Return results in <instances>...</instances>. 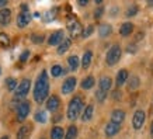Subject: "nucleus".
Returning a JSON list of instances; mask_svg holds the SVG:
<instances>
[{
	"label": "nucleus",
	"instance_id": "39",
	"mask_svg": "<svg viewBox=\"0 0 153 139\" xmlns=\"http://www.w3.org/2000/svg\"><path fill=\"white\" fill-rule=\"evenodd\" d=\"M6 4H7V0H0V7H3Z\"/></svg>",
	"mask_w": 153,
	"mask_h": 139
},
{
	"label": "nucleus",
	"instance_id": "33",
	"mask_svg": "<svg viewBox=\"0 0 153 139\" xmlns=\"http://www.w3.org/2000/svg\"><path fill=\"white\" fill-rule=\"evenodd\" d=\"M93 31H94V27H93V25H88V27L86 28V30H83V31H82V37H83V38L90 37Z\"/></svg>",
	"mask_w": 153,
	"mask_h": 139
},
{
	"label": "nucleus",
	"instance_id": "29",
	"mask_svg": "<svg viewBox=\"0 0 153 139\" xmlns=\"http://www.w3.org/2000/svg\"><path fill=\"white\" fill-rule=\"evenodd\" d=\"M51 73L53 77H58V76H60V74L63 73V69H62V66L60 65H53L51 68Z\"/></svg>",
	"mask_w": 153,
	"mask_h": 139
},
{
	"label": "nucleus",
	"instance_id": "25",
	"mask_svg": "<svg viewBox=\"0 0 153 139\" xmlns=\"http://www.w3.org/2000/svg\"><path fill=\"white\" fill-rule=\"evenodd\" d=\"M68 63H69V68L72 70H76L79 68V58L76 55H72L69 56V59H68Z\"/></svg>",
	"mask_w": 153,
	"mask_h": 139
},
{
	"label": "nucleus",
	"instance_id": "17",
	"mask_svg": "<svg viewBox=\"0 0 153 139\" xmlns=\"http://www.w3.org/2000/svg\"><path fill=\"white\" fill-rule=\"evenodd\" d=\"M111 33H112V28L110 24H101L100 28H98V34H100L101 38H105L108 35H111Z\"/></svg>",
	"mask_w": 153,
	"mask_h": 139
},
{
	"label": "nucleus",
	"instance_id": "38",
	"mask_svg": "<svg viewBox=\"0 0 153 139\" xmlns=\"http://www.w3.org/2000/svg\"><path fill=\"white\" fill-rule=\"evenodd\" d=\"M87 3H88L87 0H80V1H79V4H80V6H86Z\"/></svg>",
	"mask_w": 153,
	"mask_h": 139
},
{
	"label": "nucleus",
	"instance_id": "18",
	"mask_svg": "<svg viewBox=\"0 0 153 139\" xmlns=\"http://www.w3.org/2000/svg\"><path fill=\"white\" fill-rule=\"evenodd\" d=\"M129 79L128 77V72H126L125 69H122V70H120L118 73H117V86H122V84L125 83L126 80Z\"/></svg>",
	"mask_w": 153,
	"mask_h": 139
},
{
	"label": "nucleus",
	"instance_id": "30",
	"mask_svg": "<svg viewBox=\"0 0 153 139\" xmlns=\"http://www.w3.org/2000/svg\"><path fill=\"white\" fill-rule=\"evenodd\" d=\"M35 121H38V122H41V124H44V122H47V112L44 111H38L37 114H35Z\"/></svg>",
	"mask_w": 153,
	"mask_h": 139
},
{
	"label": "nucleus",
	"instance_id": "36",
	"mask_svg": "<svg viewBox=\"0 0 153 139\" xmlns=\"http://www.w3.org/2000/svg\"><path fill=\"white\" fill-rule=\"evenodd\" d=\"M102 13H104V9H102V7H100V9L96 10V13H94V17H96V19H100V17L102 16Z\"/></svg>",
	"mask_w": 153,
	"mask_h": 139
},
{
	"label": "nucleus",
	"instance_id": "26",
	"mask_svg": "<svg viewBox=\"0 0 153 139\" xmlns=\"http://www.w3.org/2000/svg\"><path fill=\"white\" fill-rule=\"evenodd\" d=\"M77 136V128L74 125H70L66 131V135H65V139H74Z\"/></svg>",
	"mask_w": 153,
	"mask_h": 139
},
{
	"label": "nucleus",
	"instance_id": "34",
	"mask_svg": "<svg viewBox=\"0 0 153 139\" xmlns=\"http://www.w3.org/2000/svg\"><path fill=\"white\" fill-rule=\"evenodd\" d=\"M136 13H138V7H136V6H132V7H129V9H128L126 16H128V17H132V16H135Z\"/></svg>",
	"mask_w": 153,
	"mask_h": 139
},
{
	"label": "nucleus",
	"instance_id": "27",
	"mask_svg": "<svg viewBox=\"0 0 153 139\" xmlns=\"http://www.w3.org/2000/svg\"><path fill=\"white\" fill-rule=\"evenodd\" d=\"M10 45V38L7 34L0 33V48H7Z\"/></svg>",
	"mask_w": 153,
	"mask_h": 139
},
{
	"label": "nucleus",
	"instance_id": "15",
	"mask_svg": "<svg viewBox=\"0 0 153 139\" xmlns=\"http://www.w3.org/2000/svg\"><path fill=\"white\" fill-rule=\"evenodd\" d=\"M120 132V125H117L114 122H108L105 126V135L107 136H114Z\"/></svg>",
	"mask_w": 153,
	"mask_h": 139
},
{
	"label": "nucleus",
	"instance_id": "22",
	"mask_svg": "<svg viewBox=\"0 0 153 139\" xmlns=\"http://www.w3.org/2000/svg\"><path fill=\"white\" fill-rule=\"evenodd\" d=\"M70 45H72V41H70L69 38H68V39H63V41L58 45V54H59V55L65 54V52L70 48Z\"/></svg>",
	"mask_w": 153,
	"mask_h": 139
},
{
	"label": "nucleus",
	"instance_id": "19",
	"mask_svg": "<svg viewBox=\"0 0 153 139\" xmlns=\"http://www.w3.org/2000/svg\"><path fill=\"white\" fill-rule=\"evenodd\" d=\"M65 138V132L60 126H53L51 131V139H63Z\"/></svg>",
	"mask_w": 153,
	"mask_h": 139
},
{
	"label": "nucleus",
	"instance_id": "23",
	"mask_svg": "<svg viewBox=\"0 0 153 139\" xmlns=\"http://www.w3.org/2000/svg\"><path fill=\"white\" fill-rule=\"evenodd\" d=\"M93 111H94V107L93 106H87L84 108V112L82 114V121H90L91 117H93Z\"/></svg>",
	"mask_w": 153,
	"mask_h": 139
},
{
	"label": "nucleus",
	"instance_id": "37",
	"mask_svg": "<svg viewBox=\"0 0 153 139\" xmlns=\"http://www.w3.org/2000/svg\"><path fill=\"white\" fill-rule=\"evenodd\" d=\"M126 51L131 52V54H135V52H136V45H135V44H131V45H128Z\"/></svg>",
	"mask_w": 153,
	"mask_h": 139
},
{
	"label": "nucleus",
	"instance_id": "5",
	"mask_svg": "<svg viewBox=\"0 0 153 139\" xmlns=\"http://www.w3.org/2000/svg\"><path fill=\"white\" fill-rule=\"evenodd\" d=\"M66 27H68V30H69V34L72 38H77L82 34V31H83V28H82V24L77 21V20L74 19H69L68 20V23H66Z\"/></svg>",
	"mask_w": 153,
	"mask_h": 139
},
{
	"label": "nucleus",
	"instance_id": "14",
	"mask_svg": "<svg viewBox=\"0 0 153 139\" xmlns=\"http://www.w3.org/2000/svg\"><path fill=\"white\" fill-rule=\"evenodd\" d=\"M125 120V112L122 111V110H114L111 114V122L117 124V125H120L122 124V121Z\"/></svg>",
	"mask_w": 153,
	"mask_h": 139
},
{
	"label": "nucleus",
	"instance_id": "6",
	"mask_svg": "<svg viewBox=\"0 0 153 139\" xmlns=\"http://www.w3.org/2000/svg\"><path fill=\"white\" fill-rule=\"evenodd\" d=\"M30 87H31V80L24 79L23 82L17 86V88L14 90V91H16V96H17V97H24V96H27Z\"/></svg>",
	"mask_w": 153,
	"mask_h": 139
},
{
	"label": "nucleus",
	"instance_id": "7",
	"mask_svg": "<svg viewBox=\"0 0 153 139\" xmlns=\"http://www.w3.org/2000/svg\"><path fill=\"white\" fill-rule=\"evenodd\" d=\"M30 114V104L27 101L20 103L17 107V120L19 121H24Z\"/></svg>",
	"mask_w": 153,
	"mask_h": 139
},
{
	"label": "nucleus",
	"instance_id": "3",
	"mask_svg": "<svg viewBox=\"0 0 153 139\" xmlns=\"http://www.w3.org/2000/svg\"><path fill=\"white\" fill-rule=\"evenodd\" d=\"M111 79L108 77V76H104V77H101L100 79V84H98V90L97 93H96V97H97L98 103H102L104 100H105L107 97V93H108V90L111 88Z\"/></svg>",
	"mask_w": 153,
	"mask_h": 139
},
{
	"label": "nucleus",
	"instance_id": "40",
	"mask_svg": "<svg viewBox=\"0 0 153 139\" xmlns=\"http://www.w3.org/2000/svg\"><path fill=\"white\" fill-rule=\"evenodd\" d=\"M150 136L153 138V122H152V125H150Z\"/></svg>",
	"mask_w": 153,
	"mask_h": 139
},
{
	"label": "nucleus",
	"instance_id": "16",
	"mask_svg": "<svg viewBox=\"0 0 153 139\" xmlns=\"http://www.w3.org/2000/svg\"><path fill=\"white\" fill-rule=\"evenodd\" d=\"M30 132H31V126L23 125L17 132V139H28L30 138Z\"/></svg>",
	"mask_w": 153,
	"mask_h": 139
},
{
	"label": "nucleus",
	"instance_id": "24",
	"mask_svg": "<svg viewBox=\"0 0 153 139\" xmlns=\"http://www.w3.org/2000/svg\"><path fill=\"white\" fill-rule=\"evenodd\" d=\"M93 86H94V77L93 76H87V77L82 82V88H84V90H88V88H91Z\"/></svg>",
	"mask_w": 153,
	"mask_h": 139
},
{
	"label": "nucleus",
	"instance_id": "4",
	"mask_svg": "<svg viewBox=\"0 0 153 139\" xmlns=\"http://www.w3.org/2000/svg\"><path fill=\"white\" fill-rule=\"evenodd\" d=\"M121 54H122V51H121L120 45H112L111 48H110V51L107 52V63L108 65H115L117 62L121 59Z\"/></svg>",
	"mask_w": 153,
	"mask_h": 139
},
{
	"label": "nucleus",
	"instance_id": "35",
	"mask_svg": "<svg viewBox=\"0 0 153 139\" xmlns=\"http://www.w3.org/2000/svg\"><path fill=\"white\" fill-rule=\"evenodd\" d=\"M28 56H30V51H24L23 54H21V56H20V60H21V62H25V60H28Z\"/></svg>",
	"mask_w": 153,
	"mask_h": 139
},
{
	"label": "nucleus",
	"instance_id": "41",
	"mask_svg": "<svg viewBox=\"0 0 153 139\" xmlns=\"http://www.w3.org/2000/svg\"><path fill=\"white\" fill-rule=\"evenodd\" d=\"M0 139H9V136H3V138H0Z\"/></svg>",
	"mask_w": 153,
	"mask_h": 139
},
{
	"label": "nucleus",
	"instance_id": "42",
	"mask_svg": "<svg viewBox=\"0 0 153 139\" xmlns=\"http://www.w3.org/2000/svg\"><path fill=\"white\" fill-rule=\"evenodd\" d=\"M0 73H1V68H0Z\"/></svg>",
	"mask_w": 153,
	"mask_h": 139
},
{
	"label": "nucleus",
	"instance_id": "10",
	"mask_svg": "<svg viewBox=\"0 0 153 139\" xmlns=\"http://www.w3.org/2000/svg\"><path fill=\"white\" fill-rule=\"evenodd\" d=\"M30 21H31V14L28 13V11H21L17 16V25L20 28L27 27L28 24H30Z\"/></svg>",
	"mask_w": 153,
	"mask_h": 139
},
{
	"label": "nucleus",
	"instance_id": "12",
	"mask_svg": "<svg viewBox=\"0 0 153 139\" xmlns=\"http://www.w3.org/2000/svg\"><path fill=\"white\" fill-rule=\"evenodd\" d=\"M11 21V10L0 9V25H9Z\"/></svg>",
	"mask_w": 153,
	"mask_h": 139
},
{
	"label": "nucleus",
	"instance_id": "9",
	"mask_svg": "<svg viewBox=\"0 0 153 139\" xmlns=\"http://www.w3.org/2000/svg\"><path fill=\"white\" fill-rule=\"evenodd\" d=\"M76 83H77V80H76V77H68V79L63 82V84H62V93L63 94H69V93H72L74 90V87H76Z\"/></svg>",
	"mask_w": 153,
	"mask_h": 139
},
{
	"label": "nucleus",
	"instance_id": "8",
	"mask_svg": "<svg viewBox=\"0 0 153 139\" xmlns=\"http://www.w3.org/2000/svg\"><path fill=\"white\" fill-rule=\"evenodd\" d=\"M145 120H146V115L142 110H138V111L134 114V120H132V124H134L135 129H140L145 124Z\"/></svg>",
	"mask_w": 153,
	"mask_h": 139
},
{
	"label": "nucleus",
	"instance_id": "31",
	"mask_svg": "<svg viewBox=\"0 0 153 139\" xmlns=\"http://www.w3.org/2000/svg\"><path fill=\"white\" fill-rule=\"evenodd\" d=\"M56 14H58V9H52L49 11H47L45 14V21H52V20L56 17Z\"/></svg>",
	"mask_w": 153,
	"mask_h": 139
},
{
	"label": "nucleus",
	"instance_id": "20",
	"mask_svg": "<svg viewBox=\"0 0 153 139\" xmlns=\"http://www.w3.org/2000/svg\"><path fill=\"white\" fill-rule=\"evenodd\" d=\"M91 59H93V52L91 51H86L83 55V59H82V66L83 69H87L90 63H91Z\"/></svg>",
	"mask_w": 153,
	"mask_h": 139
},
{
	"label": "nucleus",
	"instance_id": "2",
	"mask_svg": "<svg viewBox=\"0 0 153 139\" xmlns=\"http://www.w3.org/2000/svg\"><path fill=\"white\" fill-rule=\"evenodd\" d=\"M82 110H83V100L80 96H76L70 100L69 106H68V118L70 121H74L80 115Z\"/></svg>",
	"mask_w": 153,
	"mask_h": 139
},
{
	"label": "nucleus",
	"instance_id": "32",
	"mask_svg": "<svg viewBox=\"0 0 153 139\" xmlns=\"http://www.w3.org/2000/svg\"><path fill=\"white\" fill-rule=\"evenodd\" d=\"M31 41L34 44H42L44 42V35L42 34H33L31 35Z\"/></svg>",
	"mask_w": 153,
	"mask_h": 139
},
{
	"label": "nucleus",
	"instance_id": "21",
	"mask_svg": "<svg viewBox=\"0 0 153 139\" xmlns=\"http://www.w3.org/2000/svg\"><path fill=\"white\" fill-rule=\"evenodd\" d=\"M132 31H134V24L132 23H124L122 24V27H121V35L122 37H128L129 34H132Z\"/></svg>",
	"mask_w": 153,
	"mask_h": 139
},
{
	"label": "nucleus",
	"instance_id": "28",
	"mask_svg": "<svg viewBox=\"0 0 153 139\" xmlns=\"http://www.w3.org/2000/svg\"><path fill=\"white\" fill-rule=\"evenodd\" d=\"M6 84H7V88H9V91H14V90L17 88V80L13 79V77H9V79H6Z\"/></svg>",
	"mask_w": 153,
	"mask_h": 139
},
{
	"label": "nucleus",
	"instance_id": "1",
	"mask_svg": "<svg viewBox=\"0 0 153 139\" xmlns=\"http://www.w3.org/2000/svg\"><path fill=\"white\" fill-rule=\"evenodd\" d=\"M48 93H49V79H48L47 70H42L41 74L38 76L37 82H35V87H34V100L41 104L47 100Z\"/></svg>",
	"mask_w": 153,
	"mask_h": 139
},
{
	"label": "nucleus",
	"instance_id": "11",
	"mask_svg": "<svg viewBox=\"0 0 153 139\" xmlns=\"http://www.w3.org/2000/svg\"><path fill=\"white\" fill-rule=\"evenodd\" d=\"M62 39H63V31H62V30H58V31H55L53 34H51V37L48 39V44L51 46H56L62 42Z\"/></svg>",
	"mask_w": 153,
	"mask_h": 139
},
{
	"label": "nucleus",
	"instance_id": "13",
	"mask_svg": "<svg viewBox=\"0 0 153 139\" xmlns=\"http://www.w3.org/2000/svg\"><path fill=\"white\" fill-rule=\"evenodd\" d=\"M59 97L58 96H51V97L47 100V110L48 111H56L59 108Z\"/></svg>",
	"mask_w": 153,
	"mask_h": 139
}]
</instances>
